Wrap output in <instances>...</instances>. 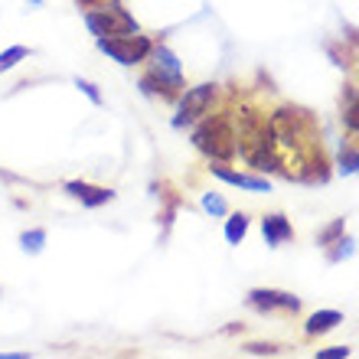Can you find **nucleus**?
I'll return each mask as SVG.
<instances>
[{
    "mask_svg": "<svg viewBox=\"0 0 359 359\" xmlns=\"http://www.w3.org/2000/svg\"><path fill=\"white\" fill-rule=\"evenodd\" d=\"M180 88H183V69H180V59L173 56L167 46L151 49V72L141 79V92L151 95V98L170 102V98H177Z\"/></svg>",
    "mask_w": 359,
    "mask_h": 359,
    "instance_id": "1",
    "label": "nucleus"
},
{
    "mask_svg": "<svg viewBox=\"0 0 359 359\" xmlns=\"http://www.w3.org/2000/svg\"><path fill=\"white\" fill-rule=\"evenodd\" d=\"M193 144L209 161H232L236 157V134H232V124L226 114H216V118L199 124L193 134Z\"/></svg>",
    "mask_w": 359,
    "mask_h": 359,
    "instance_id": "2",
    "label": "nucleus"
},
{
    "mask_svg": "<svg viewBox=\"0 0 359 359\" xmlns=\"http://www.w3.org/2000/svg\"><path fill=\"white\" fill-rule=\"evenodd\" d=\"M98 49L104 56H111L118 66H137L151 56L154 43L141 33H128V36H98Z\"/></svg>",
    "mask_w": 359,
    "mask_h": 359,
    "instance_id": "3",
    "label": "nucleus"
},
{
    "mask_svg": "<svg viewBox=\"0 0 359 359\" xmlns=\"http://www.w3.org/2000/svg\"><path fill=\"white\" fill-rule=\"evenodd\" d=\"M86 27L95 36H128V33H137V20L121 4H108L102 10L86 13Z\"/></svg>",
    "mask_w": 359,
    "mask_h": 359,
    "instance_id": "4",
    "label": "nucleus"
},
{
    "mask_svg": "<svg viewBox=\"0 0 359 359\" xmlns=\"http://www.w3.org/2000/svg\"><path fill=\"white\" fill-rule=\"evenodd\" d=\"M212 102H216V86H212V82L189 88V92L180 98V111H177V118H173V128H187V124H193L196 118H203V114L212 108Z\"/></svg>",
    "mask_w": 359,
    "mask_h": 359,
    "instance_id": "5",
    "label": "nucleus"
},
{
    "mask_svg": "<svg viewBox=\"0 0 359 359\" xmlns=\"http://www.w3.org/2000/svg\"><path fill=\"white\" fill-rule=\"evenodd\" d=\"M304 118L301 111H291V108H281V111L271 114V121H268V131H271L274 144H281V147H297L304 137Z\"/></svg>",
    "mask_w": 359,
    "mask_h": 359,
    "instance_id": "6",
    "label": "nucleus"
},
{
    "mask_svg": "<svg viewBox=\"0 0 359 359\" xmlns=\"http://www.w3.org/2000/svg\"><path fill=\"white\" fill-rule=\"evenodd\" d=\"M248 304L258 307V311H297L301 301L294 297V294H284V291H268V287H255V291H248Z\"/></svg>",
    "mask_w": 359,
    "mask_h": 359,
    "instance_id": "7",
    "label": "nucleus"
},
{
    "mask_svg": "<svg viewBox=\"0 0 359 359\" xmlns=\"http://www.w3.org/2000/svg\"><path fill=\"white\" fill-rule=\"evenodd\" d=\"M66 193H69V196H76V199H82V206H88V209L104 206V203H111V199H114L111 189L92 187V183H82V180H69Z\"/></svg>",
    "mask_w": 359,
    "mask_h": 359,
    "instance_id": "8",
    "label": "nucleus"
},
{
    "mask_svg": "<svg viewBox=\"0 0 359 359\" xmlns=\"http://www.w3.org/2000/svg\"><path fill=\"white\" fill-rule=\"evenodd\" d=\"M262 236H265V242L271 248H278V245H284V242H291L294 238V229H291V222L284 216H265L262 219Z\"/></svg>",
    "mask_w": 359,
    "mask_h": 359,
    "instance_id": "9",
    "label": "nucleus"
},
{
    "mask_svg": "<svg viewBox=\"0 0 359 359\" xmlns=\"http://www.w3.org/2000/svg\"><path fill=\"white\" fill-rule=\"evenodd\" d=\"M209 170H212V177L226 180V183H232V187L252 189V193H268V180H258V177H245V173H236V170H229V167H209Z\"/></svg>",
    "mask_w": 359,
    "mask_h": 359,
    "instance_id": "10",
    "label": "nucleus"
},
{
    "mask_svg": "<svg viewBox=\"0 0 359 359\" xmlns=\"http://www.w3.org/2000/svg\"><path fill=\"white\" fill-rule=\"evenodd\" d=\"M340 320H343V313H340V311H317V313L311 317V320H307V333H311V337L330 333Z\"/></svg>",
    "mask_w": 359,
    "mask_h": 359,
    "instance_id": "11",
    "label": "nucleus"
},
{
    "mask_svg": "<svg viewBox=\"0 0 359 359\" xmlns=\"http://www.w3.org/2000/svg\"><path fill=\"white\" fill-rule=\"evenodd\" d=\"M245 232H248V216L236 212V216L226 222V242H229V245H238V242L245 238Z\"/></svg>",
    "mask_w": 359,
    "mask_h": 359,
    "instance_id": "12",
    "label": "nucleus"
},
{
    "mask_svg": "<svg viewBox=\"0 0 359 359\" xmlns=\"http://www.w3.org/2000/svg\"><path fill=\"white\" fill-rule=\"evenodd\" d=\"M43 245H46V232H43V229H33V232H23V236H20V248H23L27 255H39Z\"/></svg>",
    "mask_w": 359,
    "mask_h": 359,
    "instance_id": "13",
    "label": "nucleus"
},
{
    "mask_svg": "<svg viewBox=\"0 0 359 359\" xmlns=\"http://www.w3.org/2000/svg\"><path fill=\"white\" fill-rule=\"evenodd\" d=\"M27 59V46H10L0 53V72H10V69Z\"/></svg>",
    "mask_w": 359,
    "mask_h": 359,
    "instance_id": "14",
    "label": "nucleus"
},
{
    "mask_svg": "<svg viewBox=\"0 0 359 359\" xmlns=\"http://www.w3.org/2000/svg\"><path fill=\"white\" fill-rule=\"evenodd\" d=\"M343 121L350 131L359 134V92H350V104H346V111H343Z\"/></svg>",
    "mask_w": 359,
    "mask_h": 359,
    "instance_id": "15",
    "label": "nucleus"
},
{
    "mask_svg": "<svg viewBox=\"0 0 359 359\" xmlns=\"http://www.w3.org/2000/svg\"><path fill=\"white\" fill-rule=\"evenodd\" d=\"M203 209L212 212V216H226V199L216 196V193H206V196H203Z\"/></svg>",
    "mask_w": 359,
    "mask_h": 359,
    "instance_id": "16",
    "label": "nucleus"
},
{
    "mask_svg": "<svg viewBox=\"0 0 359 359\" xmlns=\"http://www.w3.org/2000/svg\"><path fill=\"white\" fill-rule=\"evenodd\" d=\"M340 236H343V219H337V222H330V226L320 232V245H333Z\"/></svg>",
    "mask_w": 359,
    "mask_h": 359,
    "instance_id": "17",
    "label": "nucleus"
},
{
    "mask_svg": "<svg viewBox=\"0 0 359 359\" xmlns=\"http://www.w3.org/2000/svg\"><path fill=\"white\" fill-rule=\"evenodd\" d=\"M340 170L343 173H359V154L356 151H350V147H346V151L340 154Z\"/></svg>",
    "mask_w": 359,
    "mask_h": 359,
    "instance_id": "18",
    "label": "nucleus"
},
{
    "mask_svg": "<svg viewBox=\"0 0 359 359\" xmlns=\"http://www.w3.org/2000/svg\"><path fill=\"white\" fill-rule=\"evenodd\" d=\"M245 350L252 353V356H274V353H278V346H271V343H248Z\"/></svg>",
    "mask_w": 359,
    "mask_h": 359,
    "instance_id": "19",
    "label": "nucleus"
},
{
    "mask_svg": "<svg viewBox=\"0 0 359 359\" xmlns=\"http://www.w3.org/2000/svg\"><path fill=\"white\" fill-rule=\"evenodd\" d=\"M340 245H343V248H337V252H333L330 262H343V258L353 255V238H340Z\"/></svg>",
    "mask_w": 359,
    "mask_h": 359,
    "instance_id": "20",
    "label": "nucleus"
},
{
    "mask_svg": "<svg viewBox=\"0 0 359 359\" xmlns=\"http://www.w3.org/2000/svg\"><path fill=\"white\" fill-rule=\"evenodd\" d=\"M346 356H350V350H346V346H330V350L317 353V359H346Z\"/></svg>",
    "mask_w": 359,
    "mask_h": 359,
    "instance_id": "21",
    "label": "nucleus"
},
{
    "mask_svg": "<svg viewBox=\"0 0 359 359\" xmlns=\"http://www.w3.org/2000/svg\"><path fill=\"white\" fill-rule=\"evenodd\" d=\"M76 88H82V92L92 98V104H102V95H98V88H95L92 82H82V79H76Z\"/></svg>",
    "mask_w": 359,
    "mask_h": 359,
    "instance_id": "22",
    "label": "nucleus"
},
{
    "mask_svg": "<svg viewBox=\"0 0 359 359\" xmlns=\"http://www.w3.org/2000/svg\"><path fill=\"white\" fill-rule=\"evenodd\" d=\"M79 4H98V0H79Z\"/></svg>",
    "mask_w": 359,
    "mask_h": 359,
    "instance_id": "23",
    "label": "nucleus"
},
{
    "mask_svg": "<svg viewBox=\"0 0 359 359\" xmlns=\"http://www.w3.org/2000/svg\"><path fill=\"white\" fill-rule=\"evenodd\" d=\"M29 4H43V0H29Z\"/></svg>",
    "mask_w": 359,
    "mask_h": 359,
    "instance_id": "24",
    "label": "nucleus"
}]
</instances>
